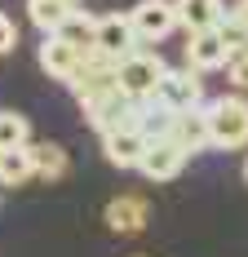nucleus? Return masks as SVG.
I'll return each mask as SVG.
<instances>
[{
	"mask_svg": "<svg viewBox=\"0 0 248 257\" xmlns=\"http://www.w3.org/2000/svg\"><path fill=\"white\" fill-rule=\"evenodd\" d=\"M208 111V133L217 151H239L248 147V102L239 93H222L204 106Z\"/></svg>",
	"mask_w": 248,
	"mask_h": 257,
	"instance_id": "f257e3e1",
	"label": "nucleus"
},
{
	"mask_svg": "<svg viewBox=\"0 0 248 257\" xmlns=\"http://www.w3.org/2000/svg\"><path fill=\"white\" fill-rule=\"evenodd\" d=\"M164 76H169V67L155 58V53H129L120 62V89L133 98V102H147V98H155L160 93V84H164Z\"/></svg>",
	"mask_w": 248,
	"mask_h": 257,
	"instance_id": "f03ea898",
	"label": "nucleus"
},
{
	"mask_svg": "<svg viewBox=\"0 0 248 257\" xmlns=\"http://www.w3.org/2000/svg\"><path fill=\"white\" fill-rule=\"evenodd\" d=\"M129 18H133V31H138V40H164L169 31L177 27V5L173 0H138L133 9H129Z\"/></svg>",
	"mask_w": 248,
	"mask_h": 257,
	"instance_id": "7ed1b4c3",
	"label": "nucleus"
},
{
	"mask_svg": "<svg viewBox=\"0 0 248 257\" xmlns=\"http://www.w3.org/2000/svg\"><path fill=\"white\" fill-rule=\"evenodd\" d=\"M155 98L169 106L173 115H182V111H195V106H208V102H204V84H199V71H191V67H182V71H169Z\"/></svg>",
	"mask_w": 248,
	"mask_h": 257,
	"instance_id": "20e7f679",
	"label": "nucleus"
},
{
	"mask_svg": "<svg viewBox=\"0 0 248 257\" xmlns=\"http://www.w3.org/2000/svg\"><path fill=\"white\" fill-rule=\"evenodd\" d=\"M98 53L124 62L129 53H138V31H133V18L129 14H102L98 18Z\"/></svg>",
	"mask_w": 248,
	"mask_h": 257,
	"instance_id": "39448f33",
	"label": "nucleus"
},
{
	"mask_svg": "<svg viewBox=\"0 0 248 257\" xmlns=\"http://www.w3.org/2000/svg\"><path fill=\"white\" fill-rule=\"evenodd\" d=\"M226 62H230V49H226L222 31L213 27V31H195L191 40H186V67L191 71H226Z\"/></svg>",
	"mask_w": 248,
	"mask_h": 257,
	"instance_id": "423d86ee",
	"label": "nucleus"
},
{
	"mask_svg": "<svg viewBox=\"0 0 248 257\" xmlns=\"http://www.w3.org/2000/svg\"><path fill=\"white\" fill-rule=\"evenodd\" d=\"M84 58H89V53H80L75 45H67L62 36H45V40H40V67H45L53 80H62V84H71V80L80 76Z\"/></svg>",
	"mask_w": 248,
	"mask_h": 257,
	"instance_id": "0eeeda50",
	"label": "nucleus"
},
{
	"mask_svg": "<svg viewBox=\"0 0 248 257\" xmlns=\"http://www.w3.org/2000/svg\"><path fill=\"white\" fill-rule=\"evenodd\" d=\"M133 111H138V102L129 98V93H106L102 102L84 106V115H89V124L98 128V133H115V128H133Z\"/></svg>",
	"mask_w": 248,
	"mask_h": 257,
	"instance_id": "6e6552de",
	"label": "nucleus"
},
{
	"mask_svg": "<svg viewBox=\"0 0 248 257\" xmlns=\"http://www.w3.org/2000/svg\"><path fill=\"white\" fill-rule=\"evenodd\" d=\"M186 160L191 155L177 147L173 138H160V142H151L147 155H142V173H147L151 182H173L182 169H186Z\"/></svg>",
	"mask_w": 248,
	"mask_h": 257,
	"instance_id": "1a4fd4ad",
	"label": "nucleus"
},
{
	"mask_svg": "<svg viewBox=\"0 0 248 257\" xmlns=\"http://www.w3.org/2000/svg\"><path fill=\"white\" fill-rule=\"evenodd\" d=\"M147 138L138 128H115V133H102V155L115 164V169H142V155H147Z\"/></svg>",
	"mask_w": 248,
	"mask_h": 257,
	"instance_id": "9d476101",
	"label": "nucleus"
},
{
	"mask_svg": "<svg viewBox=\"0 0 248 257\" xmlns=\"http://www.w3.org/2000/svg\"><path fill=\"white\" fill-rule=\"evenodd\" d=\"M169 138H173L186 155H199L204 147H213V133H208V111H204V106H195V111H182V115H173Z\"/></svg>",
	"mask_w": 248,
	"mask_h": 257,
	"instance_id": "9b49d317",
	"label": "nucleus"
},
{
	"mask_svg": "<svg viewBox=\"0 0 248 257\" xmlns=\"http://www.w3.org/2000/svg\"><path fill=\"white\" fill-rule=\"evenodd\" d=\"M147 217H151V208H147L142 195H115L106 204V226L115 235H142L147 231Z\"/></svg>",
	"mask_w": 248,
	"mask_h": 257,
	"instance_id": "f8f14e48",
	"label": "nucleus"
},
{
	"mask_svg": "<svg viewBox=\"0 0 248 257\" xmlns=\"http://www.w3.org/2000/svg\"><path fill=\"white\" fill-rule=\"evenodd\" d=\"M173 5H177V27H186L191 36H195V31H213V27H222V18H226L222 0H173Z\"/></svg>",
	"mask_w": 248,
	"mask_h": 257,
	"instance_id": "ddd939ff",
	"label": "nucleus"
},
{
	"mask_svg": "<svg viewBox=\"0 0 248 257\" xmlns=\"http://www.w3.org/2000/svg\"><path fill=\"white\" fill-rule=\"evenodd\" d=\"M75 9H80V5H67V0H27V18L40 27L45 36H58L62 23L71 18Z\"/></svg>",
	"mask_w": 248,
	"mask_h": 257,
	"instance_id": "4468645a",
	"label": "nucleus"
},
{
	"mask_svg": "<svg viewBox=\"0 0 248 257\" xmlns=\"http://www.w3.org/2000/svg\"><path fill=\"white\" fill-rule=\"evenodd\" d=\"M58 36H62L67 45H75L80 53H93V49H98V18H93V14H84V9H75L71 18L62 23Z\"/></svg>",
	"mask_w": 248,
	"mask_h": 257,
	"instance_id": "2eb2a0df",
	"label": "nucleus"
},
{
	"mask_svg": "<svg viewBox=\"0 0 248 257\" xmlns=\"http://www.w3.org/2000/svg\"><path fill=\"white\" fill-rule=\"evenodd\" d=\"M27 151H31V164H36V178L58 182L67 173V151H62L58 142H31Z\"/></svg>",
	"mask_w": 248,
	"mask_h": 257,
	"instance_id": "dca6fc26",
	"label": "nucleus"
},
{
	"mask_svg": "<svg viewBox=\"0 0 248 257\" xmlns=\"http://www.w3.org/2000/svg\"><path fill=\"white\" fill-rule=\"evenodd\" d=\"M31 147V124L18 111H0V151H23Z\"/></svg>",
	"mask_w": 248,
	"mask_h": 257,
	"instance_id": "f3484780",
	"label": "nucleus"
},
{
	"mask_svg": "<svg viewBox=\"0 0 248 257\" xmlns=\"http://www.w3.org/2000/svg\"><path fill=\"white\" fill-rule=\"evenodd\" d=\"M27 178H36V164H31V151H5V160H0V182L5 186H23Z\"/></svg>",
	"mask_w": 248,
	"mask_h": 257,
	"instance_id": "a211bd4d",
	"label": "nucleus"
},
{
	"mask_svg": "<svg viewBox=\"0 0 248 257\" xmlns=\"http://www.w3.org/2000/svg\"><path fill=\"white\" fill-rule=\"evenodd\" d=\"M226 80H230V89H248V49L230 53V62H226Z\"/></svg>",
	"mask_w": 248,
	"mask_h": 257,
	"instance_id": "6ab92c4d",
	"label": "nucleus"
},
{
	"mask_svg": "<svg viewBox=\"0 0 248 257\" xmlns=\"http://www.w3.org/2000/svg\"><path fill=\"white\" fill-rule=\"evenodd\" d=\"M14 45H18V27H14L9 14H0V53H9Z\"/></svg>",
	"mask_w": 248,
	"mask_h": 257,
	"instance_id": "aec40b11",
	"label": "nucleus"
},
{
	"mask_svg": "<svg viewBox=\"0 0 248 257\" xmlns=\"http://www.w3.org/2000/svg\"><path fill=\"white\" fill-rule=\"evenodd\" d=\"M235 18H239V23L248 27V0H239V5H235Z\"/></svg>",
	"mask_w": 248,
	"mask_h": 257,
	"instance_id": "412c9836",
	"label": "nucleus"
},
{
	"mask_svg": "<svg viewBox=\"0 0 248 257\" xmlns=\"http://www.w3.org/2000/svg\"><path fill=\"white\" fill-rule=\"evenodd\" d=\"M244 178H248V160H244Z\"/></svg>",
	"mask_w": 248,
	"mask_h": 257,
	"instance_id": "4be33fe9",
	"label": "nucleus"
},
{
	"mask_svg": "<svg viewBox=\"0 0 248 257\" xmlns=\"http://www.w3.org/2000/svg\"><path fill=\"white\" fill-rule=\"evenodd\" d=\"M67 5H80V0H67Z\"/></svg>",
	"mask_w": 248,
	"mask_h": 257,
	"instance_id": "5701e85b",
	"label": "nucleus"
},
{
	"mask_svg": "<svg viewBox=\"0 0 248 257\" xmlns=\"http://www.w3.org/2000/svg\"><path fill=\"white\" fill-rule=\"evenodd\" d=\"M0 160H5V151H0Z\"/></svg>",
	"mask_w": 248,
	"mask_h": 257,
	"instance_id": "b1692460",
	"label": "nucleus"
},
{
	"mask_svg": "<svg viewBox=\"0 0 248 257\" xmlns=\"http://www.w3.org/2000/svg\"><path fill=\"white\" fill-rule=\"evenodd\" d=\"M138 257H142V253H138Z\"/></svg>",
	"mask_w": 248,
	"mask_h": 257,
	"instance_id": "393cba45",
	"label": "nucleus"
}]
</instances>
